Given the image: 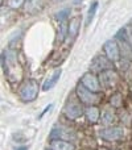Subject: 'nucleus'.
Wrapping results in <instances>:
<instances>
[{
  "mask_svg": "<svg viewBox=\"0 0 132 150\" xmlns=\"http://www.w3.org/2000/svg\"><path fill=\"white\" fill-rule=\"evenodd\" d=\"M1 63H3V70H4V74L7 75L8 80L12 83L19 82L21 75H23V71H21V66L17 61L16 50L12 49L4 50L1 55Z\"/></svg>",
  "mask_w": 132,
  "mask_h": 150,
  "instance_id": "1",
  "label": "nucleus"
},
{
  "mask_svg": "<svg viewBox=\"0 0 132 150\" xmlns=\"http://www.w3.org/2000/svg\"><path fill=\"white\" fill-rule=\"evenodd\" d=\"M39 83L34 79H26L23 84L20 86L17 93L20 96V99L24 103H31V101L36 100V98L39 96Z\"/></svg>",
  "mask_w": 132,
  "mask_h": 150,
  "instance_id": "2",
  "label": "nucleus"
},
{
  "mask_svg": "<svg viewBox=\"0 0 132 150\" xmlns=\"http://www.w3.org/2000/svg\"><path fill=\"white\" fill-rule=\"evenodd\" d=\"M75 95L77 98L82 101L85 105H96L98 103H101L102 95L99 92H93L88 88H86L82 83H78V86L75 87Z\"/></svg>",
  "mask_w": 132,
  "mask_h": 150,
  "instance_id": "3",
  "label": "nucleus"
},
{
  "mask_svg": "<svg viewBox=\"0 0 132 150\" xmlns=\"http://www.w3.org/2000/svg\"><path fill=\"white\" fill-rule=\"evenodd\" d=\"M85 104L77 98H70L66 101L65 107H64V115L70 120H77L78 117H81L82 115H85V108H83Z\"/></svg>",
  "mask_w": 132,
  "mask_h": 150,
  "instance_id": "4",
  "label": "nucleus"
},
{
  "mask_svg": "<svg viewBox=\"0 0 132 150\" xmlns=\"http://www.w3.org/2000/svg\"><path fill=\"white\" fill-rule=\"evenodd\" d=\"M49 137L50 140H65L71 142V141L77 140V133H75V130L64 127V125H54Z\"/></svg>",
  "mask_w": 132,
  "mask_h": 150,
  "instance_id": "5",
  "label": "nucleus"
},
{
  "mask_svg": "<svg viewBox=\"0 0 132 150\" xmlns=\"http://www.w3.org/2000/svg\"><path fill=\"white\" fill-rule=\"evenodd\" d=\"M103 52H104V55H106L111 62H118V61L120 59V57H122L120 46L116 42V40H108V41L104 42Z\"/></svg>",
  "mask_w": 132,
  "mask_h": 150,
  "instance_id": "6",
  "label": "nucleus"
},
{
  "mask_svg": "<svg viewBox=\"0 0 132 150\" xmlns=\"http://www.w3.org/2000/svg\"><path fill=\"white\" fill-rule=\"evenodd\" d=\"M111 61L106 57V55H96L93 61H91L90 65V71L91 73H99L101 74L102 71H106L108 69H112Z\"/></svg>",
  "mask_w": 132,
  "mask_h": 150,
  "instance_id": "7",
  "label": "nucleus"
},
{
  "mask_svg": "<svg viewBox=\"0 0 132 150\" xmlns=\"http://www.w3.org/2000/svg\"><path fill=\"white\" fill-rule=\"evenodd\" d=\"M118 80H119V75L114 70V69H108L106 71H102L99 74V82H101L102 87L104 88H110L116 86Z\"/></svg>",
  "mask_w": 132,
  "mask_h": 150,
  "instance_id": "8",
  "label": "nucleus"
},
{
  "mask_svg": "<svg viewBox=\"0 0 132 150\" xmlns=\"http://www.w3.org/2000/svg\"><path fill=\"white\" fill-rule=\"evenodd\" d=\"M99 136L106 141H119L124 136V129L122 127H118V125L116 127L104 128L103 130H101Z\"/></svg>",
  "mask_w": 132,
  "mask_h": 150,
  "instance_id": "9",
  "label": "nucleus"
},
{
  "mask_svg": "<svg viewBox=\"0 0 132 150\" xmlns=\"http://www.w3.org/2000/svg\"><path fill=\"white\" fill-rule=\"evenodd\" d=\"M83 86H85L86 88H88L90 91H93V92H101V82H99V78L96 76L94 73H86L83 75L82 78H81V82Z\"/></svg>",
  "mask_w": 132,
  "mask_h": 150,
  "instance_id": "10",
  "label": "nucleus"
},
{
  "mask_svg": "<svg viewBox=\"0 0 132 150\" xmlns=\"http://www.w3.org/2000/svg\"><path fill=\"white\" fill-rule=\"evenodd\" d=\"M61 74H62V69H60V67L56 69V70L46 78V80L44 82V84H42V90L44 91L52 90V88L58 83V80H60V78H61Z\"/></svg>",
  "mask_w": 132,
  "mask_h": 150,
  "instance_id": "11",
  "label": "nucleus"
},
{
  "mask_svg": "<svg viewBox=\"0 0 132 150\" xmlns=\"http://www.w3.org/2000/svg\"><path fill=\"white\" fill-rule=\"evenodd\" d=\"M85 117L90 124H96L101 120V111L96 105H88L85 108Z\"/></svg>",
  "mask_w": 132,
  "mask_h": 150,
  "instance_id": "12",
  "label": "nucleus"
},
{
  "mask_svg": "<svg viewBox=\"0 0 132 150\" xmlns=\"http://www.w3.org/2000/svg\"><path fill=\"white\" fill-rule=\"evenodd\" d=\"M50 148L53 150H75L73 142L65 140H50Z\"/></svg>",
  "mask_w": 132,
  "mask_h": 150,
  "instance_id": "13",
  "label": "nucleus"
},
{
  "mask_svg": "<svg viewBox=\"0 0 132 150\" xmlns=\"http://www.w3.org/2000/svg\"><path fill=\"white\" fill-rule=\"evenodd\" d=\"M79 29H81V18L73 17L69 21V33H67V37L74 40L78 36V33H79Z\"/></svg>",
  "mask_w": 132,
  "mask_h": 150,
  "instance_id": "14",
  "label": "nucleus"
},
{
  "mask_svg": "<svg viewBox=\"0 0 132 150\" xmlns=\"http://www.w3.org/2000/svg\"><path fill=\"white\" fill-rule=\"evenodd\" d=\"M115 117H116V115H115L114 109L106 108V109H103V111H102V113H101V120H99V121H101L103 125L108 127V125H111L112 122L115 121Z\"/></svg>",
  "mask_w": 132,
  "mask_h": 150,
  "instance_id": "15",
  "label": "nucleus"
},
{
  "mask_svg": "<svg viewBox=\"0 0 132 150\" xmlns=\"http://www.w3.org/2000/svg\"><path fill=\"white\" fill-rule=\"evenodd\" d=\"M42 5H44V1H42V0H26L25 9L28 11L29 13H37L41 11Z\"/></svg>",
  "mask_w": 132,
  "mask_h": 150,
  "instance_id": "16",
  "label": "nucleus"
},
{
  "mask_svg": "<svg viewBox=\"0 0 132 150\" xmlns=\"http://www.w3.org/2000/svg\"><path fill=\"white\" fill-rule=\"evenodd\" d=\"M98 5H99L98 1H93V3H91L90 8H88V11H87V16H86V25H88V24L93 21L94 16H95L96 11H98Z\"/></svg>",
  "mask_w": 132,
  "mask_h": 150,
  "instance_id": "17",
  "label": "nucleus"
},
{
  "mask_svg": "<svg viewBox=\"0 0 132 150\" xmlns=\"http://www.w3.org/2000/svg\"><path fill=\"white\" fill-rule=\"evenodd\" d=\"M110 104H111V107H114V108H120V107L123 105L122 93L115 92L114 95H112L111 98H110Z\"/></svg>",
  "mask_w": 132,
  "mask_h": 150,
  "instance_id": "18",
  "label": "nucleus"
},
{
  "mask_svg": "<svg viewBox=\"0 0 132 150\" xmlns=\"http://www.w3.org/2000/svg\"><path fill=\"white\" fill-rule=\"evenodd\" d=\"M26 3V0H7V5L12 9H19Z\"/></svg>",
  "mask_w": 132,
  "mask_h": 150,
  "instance_id": "19",
  "label": "nucleus"
},
{
  "mask_svg": "<svg viewBox=\"0 0 132 150\" xmlns=\"http://www.w3.org/2000/svg\"><path fill=\"white\" fill-rule=\"evenodd\" d=\"M70 15V9H64L61 11V12H58L57 15H56V18H57L60 23H62V21H66L67 16Z\"/></svg>",
  "mask_w": 132,
  "mask_h": 150,
  "instance_id": "20",
  "label": "nucleus"
},
{
  "mask_svg": "<svg viewBox=\"0 0 132 150\" xmlns=\"http://www.w3.org/2000/svg\"><path fill=\"white\" fill-rule=\"evenodd\" d=\"M16 150H28V148H24V146H23V148H17Z\"/></svg>",
  "mask_w": 132,
  "mask_h": 150,
  "instance_id": "21",
  "label": "nucleus"
},
{
  "mask_svg": "<svg viewBox=\"0 0 132 150\" xmlns=\"http://www.w3.org/2000/svg\"><path fill=\"white\" fill-rule=\"evenodd\" d=\"M56 1H64V0H56Z\"/></svg>",
  "mask_w": 132,
  "mask_h": 150,
  "instance_id": "22",
  "label": "nucleus"
}]
</instances>
